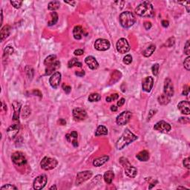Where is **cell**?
I'll return each instance as SVG.
<instances>
[{
    "instance_id": "cell-48",
    "label": "cell",
    "mask_w": 190,
    "mask_h": 190,
    "mask_svg": "<svg viewBox=\"0 0 190 190\" xmlns=\"http://www.w3.org/2000/svg\"><path fill=\"white\" fill-rule=\"evenodd\" d=\"M189 85H185L183 86V89L182 94H183V96H187V95L189 94Z\"/></svg>"
},
{
    "instance_id": "cell-50",
    "label": "cell",
    "mask_w": 190,
    "mask_h": 190,
    "mask_svg": "<svg viewBox=\"0 0 190 190\" xmlns=\"http://www.w3.org/2000/svg\"><path fill=\"white\" fill-rule=\"evenodd\" d=\"M144 25L146 30H149L151 28H152V23H151L150 22H145Z\"/></svg>"
},
{
    "instance_id": "cell-4",
    "label": "cell",
    "mask_w": 190,
    "mask_h": 190,
    "mask_svg": "<svg viewBox=\"0 0 190 190\" xmlns=\"http://www.w3.org/2000/svg\"><path fill=\"white\" fill-rule=\"evenodd\" d=\"M135 22L136 18L131 11H125L120 15V23L123 28H130L135 24Z\"/></svg>"
},
{
    "instance_id": "cell-20",
    "label": "cell",
    "mask_w": 190,
    "mask_h": 190,
    "mask_svg": "<svg viewBox=\"0 0 190 190\" xmlns=\"http://www.w3.org/2000/svg\"><path fill=\"white\" fill-rule=\"evenodd\" d=\"M178 109L180 110V112L183 114H189L190 109H189V103L188 101L183 100L180 101L178 105Z\"/></svg>"
},
{
    "instance_id": "cell-30",
    "label": "cell",
    "mask_w": 190,
    "mask_h": 190,
    "mask_svg": "<svg viewBox=\"0 0 190 190\" xmlns=\"http://www.w3.org/2000/svg\"><path fill=\"white\" fill-rule=\"evenodd\" d=\"M155 49H156V47L154 45H149V46L148 47V48H147V49H146L144 52H143V54H144V57H151V56L153 54V53L154 52Z\"/></svg>"
},
{
    "instance_id": "cell-51",
    "label": "cell",
    "mask_w": 190,
    "mask_h": 190,
    "mask_svg": "<svg viewBox=\"0 0 190 190\" xmlns=\"http://www.w3.org/2000/svg\"><path fill=\"white\" fill-rule=\"evenodd\" d=\"M125 102H126V100H125L124 98H121L120 100L118 102V107H121L122 105H123V104L125 103Z\"/></svg>"
},
{
    "instance_id": "cell-54",
    "label": "cell",
    "mask_w": 190,
    "mask_h": 190,
    "mask_svg": "<svg viewBox=\"0 0 190 190\" xmlns=\"http://www.w3.org/2000/svg\"><path fill=\"white\" fill-rule=\"evenodd\" d=\"M33 93L34 94L37 95V96H39V97H42V94L41 92H40L39 90H37V89H36V90H33Z\"/></svg>"
},
{
    "instance_id": "cell-60",
    "label": "cell",
    "mask_w": 190,
    "mask_h": 190,
    "mask_svg": "<svg viewBox=\"0 0 190 190\" xmlns=\"http://www.w3.org/2000/svg\"><path fill=\"white\" fill-rule=\"evenodd\" d=\"M177 189H187V188H186V187H178Z\"/></svg>"
},
{
    "instance_id": "cell-22",
    "label": "cell",
    "mask_w": 190,
    "mask_h": 190,
    "mask_svg": "<svg viewBox=\"0 0 190 190\" xmlns=\"http://www.w3.org/2000/svg\"><path fill=\"white\" fill-rule=\"evenodd\" d=\"M66 137L67 139V140L69 143H71L72 145L74 147L78 146V142H77V138H78V134L77 131H71V133L67 134L66 135Z\"/></svg>"
},
{
    "instance_id": "cell-57",
    "label": "cell",
    "mask_w": 190,
    "mask_h": 190,
    "mask_svg": "<svg viewBox=\"0 0 190 190\" xmlns=\"http://www.w3.org/2000/svg\"><path fill=\"white\" fill-rule=\"evenodd\" d=\"M111 111H118V107L115 106V105H111Z\"/></svg>"
},
{
    "instance_id": "cell-42",
    "label": "cell",
    "mask_w": 190,
    "mask_h": 190,
    "mask_svg": "<svg viewBox=\"0 0 190 190\" xmlns=\"http://www.w3.org/2000/svg\"><path fill=\"white\" fill-rule=\"evenodd\" d=\"M183 66H184V68H185L187 71H189V69H190V57H189V56L187 57V58H186L185 59H184V61H183Z\"/></svg>"
},
{
    "instance_id": "cell-14",
    "label": "cell",
    "mask_w": 190,
    "mask_h": 190,
    "mask_svg": "<svg viewBox=\"0 0 190 190\" xmlns=\"http://www.w3.org/2000/svg\"><path fill=\"white\" fill-rule=\"evenodd\" d=\"M73 117L76 121H82L86 118L87 113L85 109L81 108H76L73 110Z\"/></svg>"
},
{
    "instance_id": "cell-29",
    "label": "cell",
    "mask_w": 190,
    "mask_h": 190,
    "mask_svg": "<svg viewBox=\"0 0 190 190\" xmlns=\"http://www.w3.org/2000/svg\"><path fill=\"white\" fill-rule=\"evenodd\" d=\"M108 134L107 128L104 126H100L97 127L96 132H95V136L99 137L101 135H106Z\"/></svg>"
},
{
    "instance_id": "cell-5",
    "label": "cell",
    "mask_w": 190,
    "mask_h": 190,
    "mask_svg": "<svg viewBox=\"0 0 190 190\" xmlns=\"http://www.w3.org/2000/svg\"><path fill=\"white\" fill-rule=\"evenodd\" d=\"M120 163L124 168L125 172H126L127 176L131 178H134L136 177L137 174V169L135 166H133L130 163L127 158H126V157H121L120 159Z\"/></svg>"
},
{
    "instance_id": "cell-1",
    "label": "cell",
    "mask_w": 190,
    "mask_h": 190,
    "mask_svg": "<svg viewBox=\"0 0 190 190\" xmlns=\"http://www.w3.org/2000/svg\"><path fill=\"white\" fill-rule=\"evenodd\" d=\"M137 139V137L134 135L129 129L126 128L123 131V135L118 139V140L116 143V147L118 150H122L125 147L129 145L132 142L135 141Z\"/></svg>"
},
{
    "instance_id": "cell-12",
    "label": "cell",
    "mask_w": 190,
    "mask_h": 190,
    "mask_svg": "<svg viewBox=\"0 0 190 190\" xmlns=\"http://www.w3.org/2000/svg\"><path fill=\"white\" fill-rule=\"evenodd\" d=\"M92 176V172L91 171L80 172L77 174L76 178V185L79 186L86 180H89Z\"/></svg>"
},
{
    "instance_id": "cell-9",
    "label": "cell",
    "mask_w": 190,
    "mask_h": 190,
    "mask_svg": "<svg viewBox=\"0 0 190 190\" xmlns=\"http://www.w3.org/2000/svg\"><path fill=\"white\" fill-rule=\"evenodd\" d=\"M117 50L120 54H126L129 51L130 45L128 41L124 38H121L117 42Z\"/></svg>"
},
{
    "instance_id": "cell-49",
    "label": "cell",
    "mask_w": 190,
    "mask_h": 190,
    "mask_svg": "<svg viewBox=\"0 0 190 190\" xmlns=\"http://www.w3.org/2000/svg\"><path fill=\"white\" fill-rule=\"evenodd\" d=\"M74 54L76 56H81L84 54V51L82 50V49H77V50L74 51Z\"/></svg>"
},
{
    "instance_id": "cell-56",
    "label": "cell",
    "mask_w": 190,
    "mask_h": 190,
    "mask_svg": "<svg viewBox=\"0 0 190 190\" xmlns=\"http://www.w3.org/2000/svg\"><path fill=\"white\" fill-rule=\"evenodd\" d=\"M59 124L62 125V126H65V125L66 124V121L63 119H59Z\"/></svg>"
},
{
    "instance_id": "cell-34",
    "label": "cell",
    "mask_w": 190,
    "mask_h": 190,
    "mask_svg": "<svg viewBox=\"0 0 190 190\" xmlns=\"http://www.w3.org/2000/svg\"><path fill=\"white\" fill-rule=\"evenodd\" d=\"M21 114H22V118L23 119L28 118L30 116V114H31V109L28 107V105H25L22 111H21Z\"/></svg>"
},
{
    "instance_id": "cell-6",
    "label": "cell",
    "mask_w": 190,
    "mask_h": 190,
    "mask_svg": "<svg viewBox=\"0 0 190 190\" xmlns=\"http://www.w3.org/2000/svg\"><path fill=\"white\" fill-rule=\"evenodd\" d=\"M57 164L58 162L57 160L50 157H45L40 162V166L45 171L54 169V168L57 167Z\"/></svg>"
},
{
    "instance_id": "cell-27",
    "label": "cell",
    "mask_w": 190,
    "mask_h": 190,
    "mask_svg": "<svg viewBox=\"0 0 190 190\" xmlns=\"http://www.w3.org/2000/svg\"><path fill=\"white\" fill-rule=\"evenodd\" d=\"M157 100H158V103H159L161 105H166L169 103L170 102V100H171V97L166 95L165 94H163L162 95L159 96L158 98H157Z\"/></svg>"
},
{
    "instance_id": "cell-45",
    "label": "cell",
    "mask_w": 190,
    "mask_h": 190,
    "mask_svg": "<svg viewBox=\"0 0 190 190\" xmlns=\"http://www.w3.org/2000/svg\"><path fill=\"white\" fill-rule=\"evenodd\" d=\"M1 189H17V187H16L15 186L11 185V184H6V185L1 187Z\"/></svg>"
},
{
    "instance_id": "cell-26",
    "label": "cell",
    "mask_w": 190,
    "mask_h": 190,
    "mask_svg": "<svg viewBox=\"0 0 190 190\" xmlns=\"http://www.w3.org/2000/svg\"><path fill=\"white\" fill-rule=\"evenodd\" d=\"M136 157L140 161H144V162H145V161H149V153L146 150L141 151V152H140L138 154H137Z\"/></svg>"
},
{
    "instance_id": "cell-8",
    "label": "cell",
    "mask_w": 190,
    "mask_h": 190,
    "mask_svg": "<svg viewBox=\"0 0 190 190\" xmlns=\"http://www.w3.org/2000/svg\"><path fill=\"white\" fill-rule=\"evenodd\" d=\"M47 181H48V178L45 175H41L40 176L36 177L35 180H33V189L36 190H40L43 189L46 185Z\"/></svg>"
},
{
    "instance_id": "cell-17",
    "label": "cell",
    "mask_w": 190,
    "mask_h": 190,
    "mask_svg": "<svg viewBox=\"0 0 190 190\" xmlns=\"http://www.w3.org/2000/svg\"><path fill=\"white\" fill-rule=\"evenodd\" d=\"M154 85V80L152 77H147L142 82V88L144 92H150Z\"/></svg>"
},
{
    "instance_id": "cell-35",
    "label": "cell",
    "mask_w": 190,
    "mask_h": 190,
    "mask_svg": "<svg viewBox=\"0 0 190 190\" xmlns=\"http://www.w3.org/2000/svg\"><path fill=\"white\" fill-rule=\"evenodd\" d=\"M101 99V96L97 93L91 94L88 97V101L89 102H97Z\"/></svg>"
},
{
    "instance_id": "cell-3",
    "label": "cell",
    "mask_w": 190,
    "mask_h": 190,
    "mask_svg": "<svg viewBox=\"0 0 190 190\" xmlns=\"http://www.w3.org/2000/svg\"><path fill=\"white\" fill-rule=\"evenodd\" d=\"M44 65L45 66V75L49 76L60 67V62L57 60V56L52 54L45 58Z\"/></svg>"
},
{
    "instance_id": "cell-2",
    "label": "cell",
    "mask_w": 190,
    "mask_h": 190,
    "mask_svg": "<svg viewBox=\"0 0 190 190\" xmlns=\"http://www.w3.org/2000/svg\"><path fill=\"white\" fill-rule=\"evenodd\" d=\"M135 13L142 17H152L154 15V8L149 2H144L137 6Z\"/></svg>"
},
{
    "instance_id": "cell-43",
    "label": "cell",
    "mask_w": 190,
    "mask_h": 190,
    "mask_svg": "<svg viewBox=\"0 0 190 190\" xmlns=\"http://www.w3.org/2000/svg\"><path fill=\"white\" fill-rule=\"evenodd\" d=\"M10 4L14 6L15 8H19L22 6L23 1H10Z\"/></svg>"
},
{
    "instance_id": "cell-16",
    "label": "cell",
    "mask_w": 190,
    "mask_h": 190,
    "mask_svg": "<svg viewBox=\"0 0 190 190\" xmlns=\"http://www.w3.org/2000/svg\"><path fill=\"white\" fill-rule=\"evenodd\" d=\"M61 82V74L58 71L54 73L49 79V83L51 86L54 88H57Z\"/></svg>"
},
{
    "instance_id": "cell-44",
    "label": "cell",
    "mask_w": 190,
    "mask_h": 190,
    "mask_svg": "<svg viewBox=\"0 0 190 190\" xmlns=\"http://www.w3.org/2000/svg\"><path fill=\"white\" fill-rule=\"evenodd\" d=\"M184 53L187 55H189L190 53V45H189V40H187L186 42L185 45H184Z\"/></svg>"
},
{
    "instance_id": "cell-37",
    "label": "cell",
    "mask_w": 190,
    "mask_h": 190,
    "mask_svg": "<svg viewBox=\"0 0 190 190\" xmlns=\"http://www.w3.org/2000/svg\"><path fill=\"white\" fill-rule=\"evenodd\" d=\"M14 53V48L11 46H7L4 50V56L11 55Z\"/></svg>"
},
{
    "instance_id": "cell-40",
    "label": "cell",
    "mask_w": 190,
    "mask_h": 190,
    "mask_svg": "<svg viewBox=\"0 0 190 190\" xmlns=\"http://www.w3.org/2000/svg\"><path fill=\"white\" fill-rule=\"evenodd\" d=\"M175 37H170L169 39H168L167 41L166 42V43H165V45H166V47H172L174 45V44H175Z\"/></svg>"
},
{
    "instance_id": "cell-19",
    "label": "cell",
    "mask_w": 190,
    "mask_h": 190,
    "mask_svg": "<svg viewBox=\"0 0 190 190\" xmlns=\"http://www.w3.org/2000/svg\"><path fill=\"white\" fill-rule=\"evenodd\" d=\"M19 125L18 124H14L10 126L7 129V135L10 139H14L16 135L19 133Z\"/></svg>"
},
{
    "instance_id": "cell-23",
    "label": "cell",
    "mask_w": 190,
    "mask_h": 190,
    "mask_svg": "<svg viewBox=\"0 0 190 190\" xmlns=\"http://www.w3.org/2000/svg\"><path fill=\"white\" fill-rule=\"evenodd\" d=\"M13 108H14V115H13V120L14 121H18L19 120V113L21 111V103H19L18 101H14L12 104Z\"/></svg>"
},
{
    "instance_id": "cell-59",
    "label": "cell",
    "mask_w": 190,
    "mask_h": 190,
    "mask_svg": "<svg viewBox=\"0 0 190 190\" xmlns=\"http://www.w3.org/2000/svg\"><path fill=\"white\" fill-rule=\"evenodd\" d=\"M52 189H57V187H56V186H52V187L50 188V190H52Z\"/></svg>"
},
{
    "instance_id": "cell-13",
    "label": "cell",
    "mask_w": 190,
    "mask_h": 190,
    "mask_svg": "<svg viewBox=\"0 0 190 190\" xmlns=\"http://www.w3.org/2000/svg\"><path fill=\"white\" fill-rule=\"evenodd\" d=\"M171 128L172 127L169 123H166V122L163 120L157 122L154 126V130L161 131V132H164V133H166V132H169V131H171Z\"/></svg>"
},
{
    "instance_id": "cell-18",
    "label": "cell",
    "mask_w": 190,
    "mask_h": 190,
    "mask_svg": "<svg viewBox=\"0 0 190 190\" xmlns=\"http://www.w3.org/2000/svg\"><path fill=\"white\" fill-rule=\"evenodd\" d=\"M73 35H74V39L79 40H81L83 36H86L87 35H88V33H85L84 29L82 28L81 26L77 25L75 26L74 28V30H73Z\"/></svg>"
},
{
    "instance_id": "cell-52",
    "label": "cell",
    "mask_w": 190,
    "mask_h": 190,
    "mask_svg": "<svg viewBox=\"0 0 190 190\" xmlns=\"http://www.w3.org/2000/svg\"><path fill=\"white\" fill-rule=\"evenodd\" d=\"M161 24H162V25L163 26L164 28H167L168 26L169 25V21L167 20H163Z\"/></svg>"
},
{
    "instance_id": "cell-47",
    "label": "cell",
    "mask_w": 190,
    "mask_h": 190,
    "mask_svg": "<svg viewBox=\"0 0 190 190\" xmlns=\"http://www.w3.org/2000/svg\"><path fill=\"white\" fill-rule=\"evenodd\" d=\"M62 88H63L64 92H66V94H68L71 91V87L70 86V85H66V84H63V85H62Z\"/></svg>"
},
{
    "instance_id": "cell-32",
    "label": "cell",
    "mask_w": 190,
    "mask_h": 190,
    "mask_svg": "<svg viewBox=\"0 0 190 190\" xmlns=\"http://www.w3.org/2000/svg\"><path fill=\"white\" fill-rule=\"evenodd\" d=\"M59 6H60V2L59 1H53V2H49L48 8H49V10L54 11V10L59 9Z\"/></svg>"
},
{
    "instance_id": "cell-10",
    "label": "cell",
    "mask_w": 190,
    "mask_h": 190,
    "mask_svg": "<svg viewBox=\"0 0 190 190\" xmlns=\"http://www.w3.org/2000/svg\"><path fill=\"white\" fill-rule=\"evenodd\" d=\"M94 48L100 51H105L109 50L110 48V42L109 40L105 39H98L95 41Z\"/></svg>"
},
{
    "instance_id": "cell-28",
    "label": "cell",
    "mask_w": 190,
    "mask_h": 190,
    "mask_svg": "<svg viewBox=\"0 0 190 190\" xmlns=\"http://www.w3.org/2000/svg\"><path fill=\"white\" fill-rule=\"evenodd\" d=\"M114 178V174L112 171H107L104 174V180L105 183L111 184Z\"/></svg>"
},
{
    "instance_id": "cell-31",
    "label": "cell",
    "mask_w": 190,
    "mask_h": 190,
    "mask_svg": "<svg viewBox=\"0 0 190 190\" xmlns=\"http://www.w3.org/2000/svg\"><path fill=\"white\" fill-rule=\"evenodd\" d=\"M50 16L51 19L50 20H49L48 25H49V26L54 25H55L56 23H57V21H58V14H57V12H54H54L51 13Z\"/></svg>"
},
{
    "instance_id": "cell-15",
    "label": "cell",
    "mask_w": 190,
    "mask_h": 190,
    "mask_svg": "<svg viewBox=\"0 0 190 190\" xmlns=\"http://www.w3.org/2000/svg\"><path fill=\"white\" fill-rule=\"evenodd\" d=\"M174 85L169 78H166L164 81V88H163V94L169 96V97H172L174 95Z\"/></svg>"
},
{
    "instance_id": "cell-46",
    "label": "cell",
    "mask_w": 190,
    "mask_h": 190,
    "mask_svg": "<svg viewBox=\"0 0 190 190\" xmlns=\"http://www.w3.org/2000/svg\"><path fill=\"white\" fill-rule=\"evenodd\" d=\"M183 166H184V167L187 168V169H190L189 157H187V158H186V159L183 160Z\"/></svg>"
},
{
    "instance_id": "cell-33",
    "label": "cell",
    "mask_w": 190,
    "mask_h": 190,
    "mask_svg": "<svg viewBox=\"0 0 190 190\" xmlns=\"http://www.w3.org/2000/svg\"><path fill=\"white\" fill-rule=\"evenodd\" d=\"M74 66H77V67H82V63L78 61L77 59L76 58H72L71 59H70L68 61V68H72Z\"/></svg>"
},
{
    "instance_id": "cell-25",
    "label": "cell",
    "mask_w": 190,
    "mask_h": 190,
    "mask_svg": "<svg viewBox=\"0 0 190 190\" xmlns=\"http://www.w3.org/2000/svg\"><path fill=\"white\" fill-rule=\"evenodd\" d=\"M109 160V156H103V157H99L97 159L94 160L93 162V165L96 167H99V166H103V164H105V163L107 162Z\"/></svg>"
},
{
    "instance_id": "cell-38",
    "label": "cell",
    "mask_w": 190,
    "mask_h": 190,
    "mask_svg": "<svg viewBox=\"0 0 190 190\" xmlns=\"http://www.w3.org/2000/svg\"><path fill=\"white\" fill-rule=\"evenodd\" d=\"M25 71H26V74H27V75H28V77L31 78V80L33 77V68H32L31 67H30V66H27V67L25 68Z\"/></svg>"
},
{
    "instance_id": "cell-41",
    "label": "cell",
    "mask_w": 190,
    "mask_h": 190,
    "mask_svg": "<svg viewBox=\"0 0 190 190\" xmlns=\"http://www.w3.org/2000/svg\"><path fill=\"white\" fill-rule=\"evenodd\" d=\"M123 63L126 65H129L131 64V62H132V57H131L130 54H128V55H126V57L123 58Z\"/></svg>"
},
{
    "instance_id": "cell-58",
    "label": "cell",
    "mask_w": 190,
    "mask_h": 190,
    "mask_svg": "<svg viewBox=\"0 0 190 190\" xmlns=\"http://www.w3.org/2000/svg\"><path fill=\"white\" fill-rule=\"evenodd\" d=\"M65 3L70 4V5H74V4H75V2H67V1H65Z\"/></svg>"
},
{
    "instance_id": "cell-39",
    "label": "cell",
    "mask_w": 190,
    "mask_h": 190,
    "mask_svg": "<svg viewBox=\"0 0 190 190\" xmlns=\"http://www.w3.org/2000/svg\"><path fill=\"white\" fill-rule=\"evenodd\" d=\"M159 67H160L159 64H157V63L153 65V66L152 67V74H153L154 76H157V74H158V71H159Z\"/></svg>"
},
{
    "instance_id": "cell-11",
    "label": "cell",
    "mask_w": 190,
    "mask_h": 190,
    "mask_svg": "<svg viewBox=\"0 0 190 190\" xmlns=\"http://www.w3.org/2000/svg\"><path fill=\"white\" fill-rule=\"evenodd\" d=\"M11 159H12L13 162L18 166H23L27 163V160H26L24 154L21 152H14L11 156Z\"/></svg>"
},
{
    "instance_id": "cell-53",
    "label": "cell",
    "mask_w": 190,
    "mask_h": 190,
    "mask_svg": "<svg viewBox=\"0 0 190 190\" xmlns=\"http://www.w3.org/2000/svg\"><path fill=\"white\" fill-rule=\"evenodd\" d=\"M75 74L77 75L78 77H83L85 75V71H77L75 73Z\"/></svg>"
},
{
    "instance_id": "cell-55",
    "label": "cell",
    "mask_w": 190,
    "mask_h": 190,
    "mask_svg": "<svg viewBox=\"0 0 190 190\" xmlns=\"http://www.w3.org/2000/svg\"><path fill=\"white\" fill-rule=\"evenodd\" d=\"M155 114V111H154V110H151V111H150V112H149V115L148 116V120L150 119V118H152V116L153 115V114Z\"/></svg>"
},
{
    "instance_id": "cell-36",
    "label": "cell",
    "mask_w": 190,
    "mask_h": 190,
    "mask_svg": "<svg viewBox=\"0 0 190 190\" xmlns=\"http://www.w3.org/2000/svg\"><path fill=\"white\" fill-rule=\"evenodd\" d=\"M119 98V94H112L109 95V97H106V101L107 102H111V101H114V100H118Z\"/></svg>"
},
{
    "instance_id": "cell-24",
    "label": "cell",
    "mask_w": 190,
    "mask_h": 190,
    "mask_svg": "<svg viewBox=\"0 0 190 190\" xmlns=\"http://www.w3.org/2000/svg\"><path fill=\"white\" fill-rule=\"evenodd\" d=\"M10 30H11V28H10V25H5L4 26L3 28H2L1 30V33H0V36H1V41H3L5 39H6L8 36L10 35Z\"/></svg>"
},
{
    "instance_id": "cell-21",
    "label": "cell",
    "mask_w": 190,
    "mask_h": 190,
    "mask_svg": "<svg viewBox=\"0 0 190 190\" xmlns=\"http://www.w3.org/2000/svg\"><path fill=\"white\" fill-rule=\"evenodd\" d=\"M85 62L87 64V66L89 67V68L92 70H95L98 68L99 63L97 62V59H95L94 57L92 56H88L85 58Z\"/></svg>"
},
{
    "instance_id": "cell-7",
    "label": "cell",
    "mask_w": 190,
    "mask_h": 190,
    "mask_svg": "<svg viewBox=\"0 0 190 190\" xmlns=\"http://www.w3.org/2000/svg\"><path fill=\"white\" fill-rule=\"evenodd\" d=\"M131 118V112H130L128 111H125L117 117L116 123L119 126H124L129 122Z\"/></svg>"
}]
</instances>
